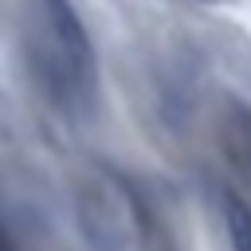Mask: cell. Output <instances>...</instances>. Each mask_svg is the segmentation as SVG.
I'll return each instance as SVG.
<instances>
[{
	"mask_svg": "<svg viewBox=\"0 0 251 251\" xmlns=\"http://www.w3.org/2000/svg\"><path fill=\"white\" fill-rule=\"evenodd\" d=\"M31 51L51 102L82 114L98 86V59L71 0H31Z\"/></svg>",
	"mask_w": 251,
	"mask_h": 251,
	"instance_id": "1",
	"label": "cell"
},
{
	"mask_svg": "<svg viewBox=\"0 0 251 251\" xmlns=\"http://www.w3.org/2000/svg\"><path fill=\"white\" fill-rule=\"evenodd\" d=\"M224 220H227L231 251H251V208H247L239 196H227V204H224Z\"/></svg>",
	"mask_w": 251,
	"mask_h": 251,
	"instance_id": "2",
	"label": "cell"
}]
</instances>
